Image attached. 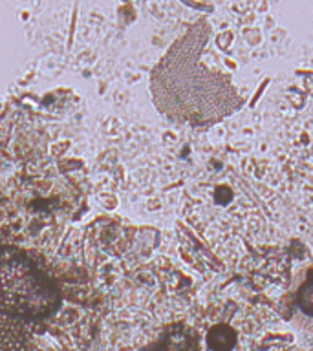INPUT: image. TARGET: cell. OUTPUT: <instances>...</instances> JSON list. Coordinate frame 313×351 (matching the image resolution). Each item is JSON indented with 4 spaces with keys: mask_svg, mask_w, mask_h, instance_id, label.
Listing matches in <instances>:
<instances>
[{
    "mask_svg": "<svg viewBox=\"0 0 313 351\" xmlns=\"http://www.w3.org/2000/svg\"><path fill=\"white\" fill-rule=\"evenodd\" d=\"M59 291L26 252L0 240V315L26 324L59 307Z\"/></svg>",
    "mask_w": 313,
    "mask_h": 351,
    "instance_id": "obj_1",
    "label": "cell"
},
{
    "mask_svg": "<svg viewBox=\"0 0 313 351\" xmlns=\"http://www.w3.org/2000/svg\"><path fill=\"white\" fill-rule=\"evenodd\" d=\"M280 313L295 328L313 337V262L304 263L280 302Z\"/></svg>",
    "mask_w": 313,
    "mask_h": 351,
    "instance_id": "obj_2",
    "label": "cell"
},
{
    "mask_svg": "<svg viewBox=\"0 0 313 351\" xmlns=\"http://www.w3.org/2000/svg\"><path fill=\"white\" fill-rule=\"evenodd\" d=\"M207 342L214 351H231L236 346V333L229 326L220 324L209 331Z\"/></svg>",
    "mask_w": 313,
    "mask_h": 351,
    "instance_id": "obj_3",
    "label": "cell"
}]
</instances>
